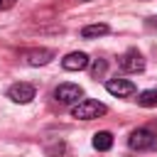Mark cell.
Here are the masks:
<instances>
[{"label":"cell","mask_w":157,"mask_h":157,"mask_svg":"<svg viewBox=\"0 0 157 157\" xmlns=\"http://www.w3.org/2000/svg\"><path fill=\"white\" fill-rule=\"evenodd\" d=\"M105 113H108L105 103H98V101H93V98H83V101H78V103L71 108V115L78 118V120H93V118H101V115H105Z\"/></svg>","instance_id":"6da1fadb"},{"label":"cell","mask_w":157,"mask_h":157,"mask_svg":"<svg viewBox=\"0 0 157 157\" xmlns=\"http://www.w3.org/2000/svg\"><path fill=\"white\" fill-rule=\"evenodd\" d=\"M128 145H130V150H137V152L155 150V147H157V135H155L152 130H147V128H137V130L130 132Z\"/></svg>","instance_id":"7a4b0ae2"},{"label":"cell","mask_w":157,"mask_h":157,"mask_svg":"<svg viewBox=\"0 0 157 157\" xmlns=\"http://www.w3.org/2000/svg\"><path fill=\"white\" fill-rule=\"evenodd\" d=\"M81 96H83V88L78 83H59L54 88V101L61 105H76Z\"/></svg>","instance_id":"3957f363"},{"label":"cell","mask_w":157,"mask_h":157,"mask_svg":"<svg viewBox=\"0 0 157 157\" xmlns=\"http://www.w3.org/2000/svg\"><path fill=\"white\" fill-rule=\"evenodd\" d=\"M118 66H120V71H125V74H137V71L145 69V59H142V54H140L137 49H128V52L118 59Z\"/></svg>","instance_id":"277c9868"},{"label":"cell","mask_w":157,"mask_h":157,"mask_svg":"<svg viewBox=\"0 0 157 157\" xmlns=\"http://www.w3.org/2000/svg\"><path fill=\"white\" fill-rule=\"evenodd\" d=\"M7 98L10 101H15V103H29L32 98H34V86L32 83H25V81H20V83H12L10 88H7Z\"/></svg>","instance_id":"5b68a950"},{"label":"cell","mask_w":157,"mask_h":157,"mask_svg":"<svg viewBox=\"0 0 157 157\" xmlns=\"http://www.w3.org/2000/svg\"><path fill=\"white\" fill-rule=\"evenodd\" d=\"M88 64H91V59L83 52H71V54H66L61 59V66L66 71H83V69H88Z\"/></svg>","instance_id":"8992f818"},{"label":"cell","mask_w":157,"mask_h":157,"mask_svg":"<svg viewBox=\"0 0 157 157\" xmlns=\"http://www.w3.org/2000/svg\"><path fill=\"white\" fill-rule=\"evenodd\" d=\"M105 91L113 93V96H118V98H128V96L135 93V83L128 81V78H110L105 83Z\"/></svg>","instance_id":"52a82bcc"},{"label":"cell","mask_w":157,"mask_h":157,"mask_svg":"<svg viewBox=\"0 0 157 157\" xmlns=\"http://www.w3.org/2000/svg\"><path fill=\"white\" fill-rule=\"evenodd\" d=\"M54 59V52L52 49H44V47H37V49H27L25 52V61L29 66H44Z\"/></svg>","instance_id":"ba28073f"},{"label":"cell","mask_w":157,"mask_h":157,"mask_svg":"<svg viewBox=\"0 0 157 157\" xmlns=\"http://www.w3.org/2000/svg\"><path fill=\"white\" fill-rule=\"evenodd\" d=\"M110 32V27L105 25V22H96V25H86L83 29H81V37L83 39H93V37H103V34H108Z\"/></svg>","instance_id":"9c48e42d"},{"label":"cell","mask_w":157,"mask_h":157,"mask_svg":"<svg viewBox=\"0 0 157 157\" xmlns=\"http://www.w3.org/2000/svg\"><path fill=\"white\" fill-rule=\"evenodd\" d=\"M93 147H96L98 152H108V150L113 147V135H110L108 130L96 132V135H93Z\"/></svg>","instance_id":"30bf717a"},{"label":"cell","mask_w":157,"mask_h":157,"mask_svg":"<svg viewBox=\"0 0 157 157\" xmlns=\"http://www.w3.org/2000/svg\"><path fill=\"white\" fill-rule=\"evenodd\" d=\"M137 103L142 108H155L157 105V88H150V91H142L137 96Z\"/></svg>","instance_id":"8fae6325"},{"label":"cell","mask_w":157,"mask_h":157,"mask_svg":"<svg viewBox=\"0 0 157 157\" xmlns=\"http://www.w3.org/2000/svg\"><path fill=\"white\" fill-rule=\"evenodd\" d=\"M88 69H91V76H93V78H98V76H103V74H105L108 61H105V59H93V64H88Z\"/></svg>","instance_id":"7c38bea8"},{"label":"cell","mask_w":157,"mask_h":157,"mask_svg":"<svg viewBox=\"0 0 157 157\" xmlns=\"http://www.w3.org/2000/svg\"><path fill=\"white\" fill-rule=\"evenodd\" d=\"M145 25H147L150 29H157V15H152V17H147V20H145Z\"/></svg>","instance_id":"4fadbf2b"},{"label":"cell","mask_w":157,"mask_h":157,"mask_svg":"<svg viewBox=\"0 0 157 157\" xmlns=\"http://www.w3.org/2000/svg\"><path fill=\"white\" fill-rule=\"evenodd\" d=\"M15 0H0V7H12Z\"/></svg>","instance_id":"5bb4252c"},{"label":"cell","mask_w":157,"mask_h":157,"mask_svg":"<svg viewBox=\"0 0 157 157\" xmlns=\"http://www.w3.org/2000/svg\"><path fill=\"white\" fill-rule=\"evenodd\" d=\"M78 2H91V0H78Z\"/></svg>","instance_id":"9a60e30c"}]
</instances>
